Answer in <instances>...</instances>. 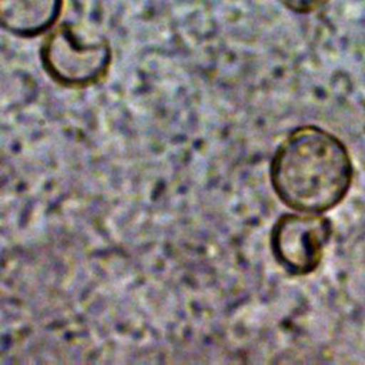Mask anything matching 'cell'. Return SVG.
<instances>
[{
  "label": "cell",
  "mask_w": 365,
  "mask_h": 365,
  "mask_svg": "<svg viewBox=\"0 0 365 365\" xmlns=\"http://www.w3.org/2000/svg\"><path fill=\"white\" fill-rule=\"evenodd\" d=\"M352 181L354 164L348 147L317 124L292 128L269 161L274 194L298 212L331 211L345 200Z\"/></svg>",
  "instance_id": "1"
},
{
  "label": "cell",
  "mask_w": 365,
  "mask_h": 365,
  "mask_svg": "<svg viewBox=\"0 0 365 365\" xmlns=\"http://www.w3.org/2000/svg\"><path fill=\"white\" fill-rule=\"evenodd\" d=\"M38 58L47 77L70 90L88 88L101 83L113 63V47L104 37L86 40L68 21L47 33L38 48Z\"/></svg>",
  "instance_id": "2"
},
{
  "label": "cell",
  "mask_w": 365,
  "mask_h": 365,
  "mask_svg": "<svg viewBox=\"0 0 365 365\" xmlns=\"http://www.w3.org/2000/svg\"><path fill=\"white\" fill-rule=\"evenodd\" d=\"M332 232V221L322 214L284 212L269 231L272 258L292 277L309 275L321 265Z\"/></svg>",
  "instance_id": "3"
},
{
  "label": "cell",
  "mask_w": 365,
  "mask_h": 365,
  "mask_svg": "<svg viewBox=\"0 0 365 365\" xmlns=\"http://www.w3.org/2000/svg\"><path fill=\"white\" fill-rule=\"evenodd\" d=\"M64 0H0V24L19 38L50 33L60 21Z\"/></svg>",
  "instance_id": "4"
},
{
  "label": "cell",
  "mask_w": 365,
  "mask_h": 365,
  "mask_svg": "<svg viewBox=\"0 0 365 365\" xmlns=\"http://www.w3.org/2000/svg\"><path fill=\"white\" fill-rule=\"evenodd\" d=\"M329 0H278L287 10L295 14H311L322 9Z\"/></svg>",
  "instance_id": "5"
}]
</instances>
